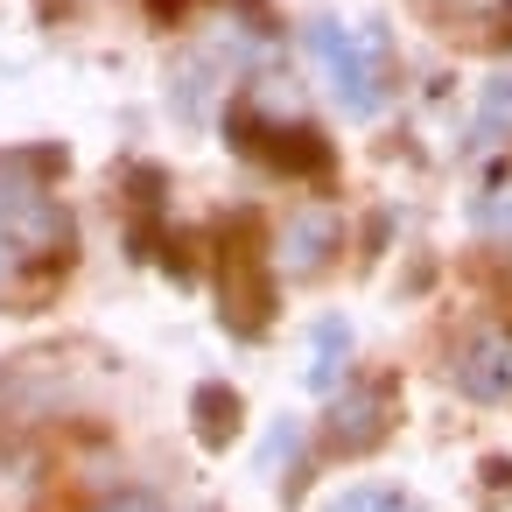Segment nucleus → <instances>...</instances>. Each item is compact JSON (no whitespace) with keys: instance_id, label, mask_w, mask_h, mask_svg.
<instances>
[{"instance_id":"1","label":"nucleus","mask_w":512,"mask_h":512,"mask_svg":"<svg viewBox=\"0 0 512 512\" xmlns=\"http://www.w3.org/2000/svg\"><path fill=\"white\" fill-rule=\"evenodd\" d=\"M309 57H316V78H323V92H330V106L344 113V120H372L379 113V92H386V50H379V36L372 29H351V22H337V15H323V22H309Z\"/></svg>"},{"instance_id":"2","label":"nucleus","mask_w":512,"mask_h":512,"mask_svg":"<svg viewBox=\"0 0 512 512\" xmlns=\"http://www.w3.org/2000/svg\"><path fill=\"white\" fill-rule=\"evenodd\" d=\"M0 239H8L22 260L64 253V239H71L64 204L43 190V176H36L29 162H0Z\"/></svg>"},{"instance_id":"3","label":"nucleus","mask_w":512,"mask_h":512,"mask_svg":"<svg viewBox=\"0 0 512 512\" xmlns=\"http://www.w3.org/2000/svg\"><path fill=\"white\" fill-rule=\"evenodd\" d=\"M386 421H393V386L386 379H372V386H351V393H337V407H330V442L351 456V449H372L379 435H386Z\"/></svg>"},{"instance_id":"4","label":"nucleus","mask_w":512,"mask_h":512,"mask_svg":"<svg viewBox=\"0 0 512 512\" xmlns=\"http://www.w3.org/2000/svg\"><path fill=\"white\" fill-rule=\"evenodd\" d=\"M337 239H344L337 211L309 204V211H295V218L281 225V239H274V260H281V274H316V267L337 253Z\"/></svg>"},{"instance_id":"5","label":"nucleus","mask_w":512,"mask_h":512,"mask_svg":"<svg viewBox=\"0 0 512 512\" xmlns=\"http://www.w3.org/2000/svg\"><path fill=\"white\" fill-rule=\"evenodd\" d=\"M456 386L470 400H505L512 393V337L505 330H477L463 351H456Z\"/></svg>"},{"instance_id":"6","label":"nucleus","mask_w":512,"mask_h":512,"mask_svg":"<svg viewBox=\"0 0 512 512\" xmlns=\"http://www.w3.org/2000/svg\"><path fill=\"white\" fill-rule=\"evenodd\" d=\"M225 323L239 330V337H253L260 323H267V274L253 267V253L246 246H225Z\"/></svg>"},{"instance_id":"7","label":"nucleus","mask_w":512,"mask_h":512,"mask_svg":"<svg viewBox=\"0 0 512 512\" xmlns=\"http://www.w3.org/2000/svg\"><path fill=\"white\" fill-rule=\"evenodd\" d=\"M190 414H197V442L204 449H225L239 435V393L232 386H197L190 393Z\"/></svg>"},{"instance_id":"8","label":"nucleus","mask_w":512,"mask_h":512,"mask_svg":"<svg viewBox=\"0 0 512 512\" xmlns=\"http://www.w3.org/2000/svg\"><path fill=\"white\" fill-rule=\"evenodd\" d=\"M344 351H351V323H344V316H323V323H316V358H309V386H316V393L337 386Z\"/></svg>"},{"instance_id":"9","label":"nucleus","mask_w":512,"mask_h":512,"mask_svg":"<svg viewBox=\"0 0 512 512\" xmlns=\"http://www.w3.org/2000/svg\"><path fill=\"white\" fill-rule=\"evenodd\" d=\"M323 512H421V505L400 498V491H386V484H351V491H337Z\"/></svg>"},{"instance_id":"10","label":"nucleus","mask_w":512,"mask_h":512,"mask_svg":"<svg viewBox=\"0 0 512 512\" xmlns=\"http://www.w3.org/2000/svg\"><path fill=\"white\" fill-rule=\"evenodd\" d=\"M295 456H302V421H295V414H281V421L267 428V442H260V470H267V477H281Z\"/></svg>"},{"instance_id":"11","label":"nucleus","mask_w":512,"mask_h":512,"mask_svg":"<svg viewBox=\"0 0 512 512\" xmlns=\"http://www.w3.org/2000/svg\"><path fill=\"white\" fill-rule=\"evenodd\" d=\"M512 134V78L484 85V113H477V141H505Z\"/></svg>"},{"instance_id":"12","label":"nucleus","mask_w":512,"mask_h":512,"mask_svg":"<svg viewBox=\"0 0 512 512\" xmlns=\"http://www.w3.org/2000/svg\"><path fill=\"white\" fill-rule=\"evenodd\" d=\"M477 225H484V232H512V190H491V197L477 204Z\"/></svg>"},{"instance_id":"13","label":"nucleus","mask_w":512,"mask_h":512,"mask_svg":"<svg viewBox=\"0 0 512 512\" xmlns=\"http://www.w3.org/2000/svg\"><path fill=\"white\" fill-rule=\"evenodd\" d=\"M15 281H22V253H15L8 239H0V295H8Z\"/></svg>"},{"instance_id":"14","label":"nucleus","mask_w":512,"mask_h":512,"mask_svg":"<svg viewBox=\"0 0 512 512\" xmlns=\"http://www.w3.org/2000/svg\"><path fill=\"white\" fill-rule=\"evenodd\" d=\"M106 512H162V505H155V498H113Z\"/></svg>"}]
</instances>
